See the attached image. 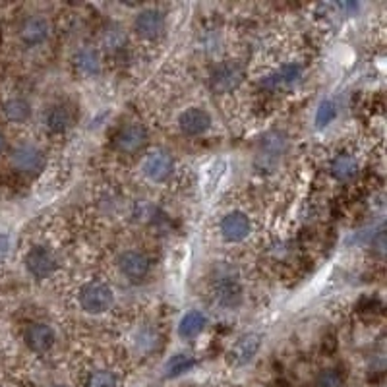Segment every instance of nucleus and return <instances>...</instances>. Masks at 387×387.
Here are the masks:
<instances>
[{"mask_svg":"<svg viewBox=\"0 0 387 387\" xmlns=\"http://www.w3.org/2000/svg\"><path fill=\"white\" fill-rule=\"evenodd\" d=\"M329 173H331V176H333L335 181L339 182L353 181L354 176L358 174V163H356V159H354L353 155L339 154L333 161H331Z\"/></svg>","mask_w":387,"mask_h":387,"instance_id":"nucleus-20","label":"nucleus"},{"mask_svg":"<svg viewBox=\"0 0 387 387\" xmlns=\"http://www.w3.org/2000/svg\"><path fill=\"white\" fill-rule=\"evenodd\" d=\"M181 132L188 138H198L211 128V114L201 107H190L179 116Z\"/></svg>","mask_w":387,"mask_h":387,"instance_id":"nucleus-12","label":"nucleus"},{"mask_svg":"<svg viewBox=\"0 0 387 387\" xmlns=\"http://www.w3.org/2000/svg\"><path fill=\"white\" fill-rule=\"evenodd\" d=\"M4 147H6V138H4V134L0 132V154L4 151Z\"/></svg>","mask_w":387,"mask_h":387,"instance_id":"nucleus-28","label":"nucleus"},{"mask_svg":"<svg viewBox=\"0 0 387 387\" xmlns=\"http://www.w3.org/2000/svg\"><path fill=\"white\" fill-rule=\"evenodd\" d=\"M10 244H12V242H10V236L4 233L0 234V261L4 260L8 256V252H10Z\"/></svg>","mask_w":387,"mask_h":387,"instance_id":"nucleus-27","label":"nucleus"},{"mask_svg":"<svg viewBox=\"0 0 387 387\" xmlns=\"http://www.w3.org/2000/svg\"><path fill=\"white\" fill-rule=\"evenodd\" d=\"M84 387H121V380L109 368H95L86 376Z\"/></svg>","mask_w":387,"mask_h":387,"instance_id":"nucleus-23","label":"nucleus"},{"mask_svg":"<svg viewBox=\"0 0 387 387\" xmlns=\"http://www.w3.org/2000/svg\"><path fill=\"white\" fill-rule=\"evenodd\" d=\"M49 35H51V26L41 16H29L20 26V39L26 43L27 47L43 45L49 39Z\"/></svg>","mask_w":387,"mask_h":387,"instance_id":"nucleus-15","label":"nucleus"},{"mask_svg":"<svg viewBox=\"0 0 387 387\" xmlns=\"http://www.w3.org/2000/svg\"><path fill=\"white\" fill-rule=\"evenodd\" d=\"M2 113L6 116V121L14 122V124H21V122H26L29 119L31 105L26 99H21V97H12V99H8L4 103Z\"/></svg>","mask_w":387,"mask_h":387,"instance_id":"nucleus-22","label":"nucleus"},{"mask_svg":"<svg viewBox=\"0 0 387 387\" xmlns=\"http://www.w3.org/2000/svg\"><path fill=\"white\" fill-rule=\"evenodd\" d=\"M24 339H26V345L34 353H47L54 347L56 343V333H54L53 326H49L45 321H37V323H31L27 327L26 333H24Z\"/></svg>","mask_w":387,"mask_h":387,"instance_id":"nucleus-13","label":"nucleus"},{"mask_svg":"<svg viewBox=\"0 0 387 387\" xmlns=\"http://www.w3.org/2000/svg\"><path fill=\"white\" fill-rule=\"evenodd\" d=\"M51 387H68V386H62V383H56V386H51Z\"/></svg>","mask_w":387,"mask_h":387,"instance_id":"nucleus-29","label":"nucleus"},{"mask_svg":"<svg viewBox=\"0 0 387 387\" xmlns=\"http://www.w3.org/2000/svg\"><path fill=\"white\" fill-rule=\"evenodd\" d=\"M287 136L279 130H273V132L266 134L261 138L260 151H258V157H256V165L260 169L261 173L263 171H273L277 165H279L281 157L287 151Z\"/></svg>","mask_w":387,"mask_h":387,"instance_id":"nucleus-2","label":"nucleus"},{"mask_svg":"<svg viewBox=\"0 0 387 387\" xmlns=\"http://www.w3.org/2000/svg\"><path fill=\"white\" fill-rule=\"evenodd\" d=\"M114 304V294L101 281H89L80 288V306L87 314H105Z\"/></svg>","mask_w":387,"mask_h":387,"instance_id":"nucleus-1","label":"nucleus"},{"mask_svg":"<svg viewBox=\"0 0 387 387\" xmlns=\"http://www.w3.org/2000/svg\"><path fill=\"white\" fill-rule=\"evenodd\" d=\"M74 68H76L81 76H86V78L99 76L101 68H103L99 51L94 47L80 49L78 53L74 54Z\"/></svg>","mask_w":387,"mask_h":387,"instance_id":"nucleus-17","label":"nucleus"},{"mask_svg":"<svg viewBox=\"0 0 387 387\" xmlns=\"http://www.w3.org/2000/svg\"><path fill=\"white\" fill-rule=\"evenodd\" d=\"M244 76H246L244 68L238 62L225 61L213 68V72L209 76V87L213 94H233L234 89L241 87Z\"/></svg>","mask_w":387,"mask_h":387,"instance_id":"nucleus-3","label":"nucleus"},{"mask_svg":"<svg viewBox=\"0 0 387 387\" xmlns=\"http://www.w3.org/2000/svg\"><path fill=\"white\" fill-rule=\"evenodd\" d=\"M345 380L339 370H323L316 378V387H343Z\"/></svg>","mask_w":387,"mask_h":387,"instance_id":"nucleus-26","label":"nucleus"},{"mask_svg":"<svg viewBox=\"0 0 387 387\" xmlns=\"http://www.w3.org/2000/svg\"><path fill=\"white\" fill-rule=\"evenodd\" d=\"M335 116H337V105H335V101L323 99L320 105H318V109H316V128L329 126V124L335 121Z\"/></svg>","mask_w":387,"mask_h":387,"instance_id":"nucleus-25","label":"nucleus"},{"mask_svg":"<svg viewBox=\"0 0 387 387\" xmlns=\"http://www.w3.org/2000/svg\"><path fill=\"white\" fill-rule=\"evenodd\" d=\"M10 163L12 167L21 174H39L45 165H47V157L41 151L39 147L34 146V144H24V146H18L12 151V157H10Z\"/></svg>","mask_w":387,"mask_h":387,"instance_id":"nucleus-4","label":"nucleus"},{"mask_svg":"<svg viewBox=\"0 0 387 387\" xmlns=\"http://www.w3.org/2000/svg\"><path fill=\"white\" fill-rule=\"evenodd\" d=\"M101 43H103V47L107 49L109 53H119L126 45V37H124L119 26H109L103 31V35H101Z\"/></svg>","mask_w":387,"mask_h":387,"instance_id":"nucleus-24","label":"nucleus"},{"mask_svg":"<svg viewBox=\"0 0 387 387\" xmlns=\"http://www.w3.org/2000/svg\"><path fill=\"white\" fill-rule=\"evenodd\" d=\"M141 169H144V174L151 182H165L174 171L173 155L165 151V149H155V151L147 155Z\"/></svg>","mask_w":387,"mask_h":387,"instance_id":"nucleus-9","label":"nucleus"},{"mask_svg":"<svg viewBox=\"0 0 387 387\" xmlns=\"http://www.w3.org/2000/svg\"><path fill=\"white\" fill-rule=\"evenodd\" d=\"M26 269L34 279H47L56 269V256L53 254L51 248L34 246L26 254Z\"/></svg>","mask_w":387,"mask_h":387,"instance_id":"nucleus-6","label":"nucleus"},{"mask_svg":"<svg viewBox=\"0 0 387 387\" xmlns=\"http://www.w3.org/2000/svg\"><path fill=\"white\" fill-rule=\"evenodd\" d=\"M134 27L144 39H157L165 31V16L155 8H146L136 16Z\"/></svg>","mask_w":387,"mask_h":387,"instance_id":"nucleus-14","label":"nucleus"},{"mask_svg":"<svg viewBox=\"0 0 387 387\" xmlns=\"http://www.w3.org/2000/svg\"><path fill=\"white\" fill-rule=\"evenodd\" d=\"M72 113H70V109L64 107V105H53V107L45 113V116H43V124H45V128H47L51 134H54V136L68 132V130L72 128Z\"/></svg>","mask_w":387,"mask_h":387,"instance_id":"nucleus-18","label":"nucleus"},{"mask_svg":"<svg viewBox=\"0 0 387 387\" xmlns=\"http://www.w3.org/2000/svg\"><path fill=\"white\" fill-rule=\"evenodd\" d=\"M261 348V335L260 333H244L236 339L233 347L228 348L227 362L228 366L242 368L254 361L256 354Z\"/></svg>","mask_w":387,"mask_h":387,"instance_id":"nucleus-5","label":"nucleus"},{"mask_svg":"<svg viewBox=\"0 0 387 387\" xmlns=\"http://www.w3.org/2000/svg\"><path fill=\"white\" fill-rule=\"evenodd\" d=\"M221 236L227 242H242L246 241L248 234L252 233V221L242 211H233L221 219L219 225Z\"/></svg>","mask_w":387,"mask_h":387,"instance_id":"nucleus-11","label":"nucleus"},{"mask_svg":"<svg viewBox=\"0 0 387 387\" xmlns=\"http://www.w3.org/2000/svg\"><path fill=\"white\" fill-rule=\"evenodd\" d=\"M147 144V130L140 122H132L122 126L116 136H114V147L121 151V154H136L140 151L141 147Z\"/></svg>","mask_w":387,"mask_h":387,"instance_id":"nucleus-10","label":"nucleus"},{"mask_svg":"<svg viewBox=\"0 0 387 387\" xmlns=\"http://www.w3.org/2000/svg\"><path fill=\"white\" fill-rule=\"evenodd\" d=\"M211 296H213V302L217 306L225 308V310H234L242 304L241 283L233 279L231 275H223L213 283Z\"/></svg>","mask_w":387,"mask_h":387,"instance_id":"nucleus-7","label":"nucleus"},{"mask_svg":"<svg viewBox=\"0 0 387 387\" xmlns=\"http://www.w3.org/2000/svg\"><path fill=\"white\" fill-rule=\"evenodd\" d=\"M119 267H121V273L130 283H141L149 275V271H151V261H149V258L144 252L126 250L119 258Z\"/></svg>","mask_w":387,"mask_h":387,"instance_id":"nucleus-8","label":"nucleus"},{"mask_svg":"<svg viewBox=\"0 0 387 387\" xmlns=\"http://www.w3.org/2000/svg\"><path fill=\"white\" fill-rule=\"evenodd\" d=\"M194 366H196V358H194L192 354L179 353L169 358L165 368H163V372H165V378H167V380H174V378H179V376L190 372Z\"/></svg>","mask_w":387,"mask_h":387,"instance_id":"nucleus-21","label":"nucleus"},{"mask_svg":"<svg viewBox=\"0 0 387 387\" xmlns=\"http://www.w3.org/2000/svg\"><path fill=\"white\" fill-rule=\"evenodd\" d=\"M302 76H304V68L298 62H285L277 72L267 76L263 86L269 89H287V87L296 86L302 80Z\"/></svg>","mask_w":387,"mask_h":387,"instance_id":"nucleus-16","label":"nucleus"},{"mask_svg":"<svg viewBox=\"0 0 387 387\" xmlns=\"http://www.w3.org/2000/svg\"><path fill=\"white\" fill-rule=\"evenodd\" d=\"M207 326V316L200 310H190L186 314L181 318V323H179V335L181 339L190 341L196 339L198 335L206 329Z\"/></svg>","mask_w":387,"mask_h":387,"instance_id":"nucleus-19","label":"nucleus"}]
</instances>
